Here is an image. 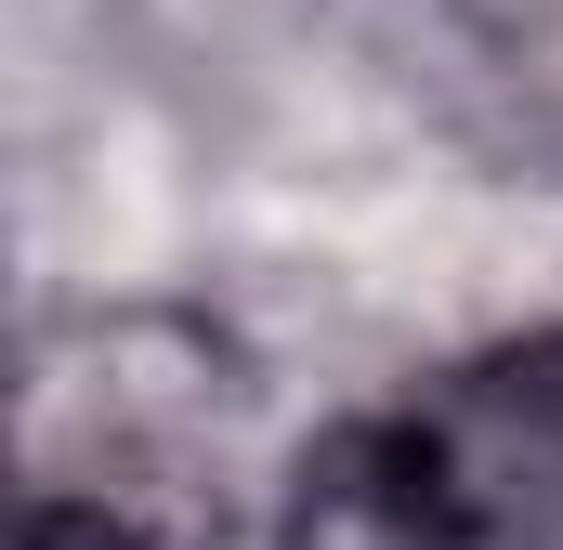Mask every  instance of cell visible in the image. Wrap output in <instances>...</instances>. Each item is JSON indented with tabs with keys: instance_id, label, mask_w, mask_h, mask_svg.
Segmentation results:
<instances>
[{
	"instance_id": "1",
	"label": "cell",
	"mask_w": 563,
	"mask_h": 550,
	"mask_svg": "<svg viewBox=\"0 0 563 550\" xmlns=\"http://www.w3.org/2000/svg\"><path fill=\"white\" fill-rule=\"evenodd\" d=\"M498 157L563 170V26H538V40L498 66Z\"/></svg>"
},
{
	"instance_id": "2",
	"label": "cell",
	"mask_w": 563,
	"mask_h": 550,
	"mask_svg": "<svg viewBox=\"0 0 563 550\" xmlns=\"http://www.w3.org/2000/svg\"><path fill=\"white\" fill-rule=\"evenodd\" d=\"M445 13H459V26H472V40H485L498 66H511V53H525L538 26H563V0H445Z\"/></svg>"
}]
</instances>
